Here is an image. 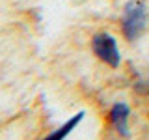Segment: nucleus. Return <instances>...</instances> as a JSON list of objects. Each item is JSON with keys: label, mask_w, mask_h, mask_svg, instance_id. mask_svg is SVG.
<instances>
[{"label": "nucleus", "mask_w": 149, "mask_h": 140, "mask_svg": "<svg viewBox=\"0 0 149 140\" xmlns=\"http://www.w3.org/2000/svg\"><path fill=\"white\" fill-rule=\"evenodd\" d=\"M147 24V6L142 0H130L123 9L121 28L127 39H136Z\"/></svg>", "instance_id": "nucleus-1"}, {"label": "nucleus", "mask_w": 149, "mask_h": 140, "mask_svg": "<svg viewBox=\"0 0 149 140\" xmlns=\"http://www.w3.org/2000/svg\"><path fill=\"white\" fill-rule=\"evenodd\" d=\"M91 49L99 58L102 60L104 64H108L110 67H118L119 65V49H118V43L116 39L112 37L110 34H97L93 36L91 39Z\"/></svg>", "instance_id": "nucleus-2"}, {"label": "nucleus", "mask_w": 149, "mask_h": 140, "mask_svg": "<svg viewBox=\"0 0 149 140\" xmlns=\"http://www.w3.org/2000/svg\"><path fill=\"white\" fill-rule=\"evenodd\" d=\"M110 121L119 134L129 136V106L125 103H116L110 110Z\"/></svg>", "instance_id": "nucleus-3"}, {"label": "nucleus", "mask_w": 149, "mask_h": 140, "mask_svg": "<svg viewBox=\"0 0 149 140\" xmlns=\"http://www.w3.org/2000/svg\"><path fill=\"white\" fill-rule=\"evenodd\" d=\"M82 118H84V112H78V114H74L71 120H67V121H65V123H63L60 129H56L54 133H50L45 140H63V138L67 136V134L71 133V131L77 127V125L80 123V121H82Z\"/></svg>", "instance_id": "nucleus-4"}]
</instances>
